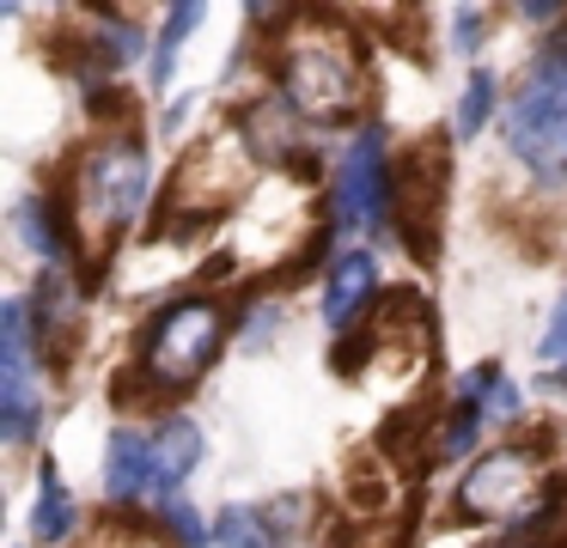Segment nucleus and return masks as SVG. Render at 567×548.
I'll return each mask as SVG.
<instances>
[{
  "label": "nucleus",
  "mask_w": 567,
  "mask_h": 548,
  "mask_svg": "<svg viewBox=\"0 0 567 548\" xmlns=\"http://www.w3.org/2000/svg\"><path fill=\"white\" fill-rule=\"evenodd\" d=\"M104 494L116 506H147V499H165L159 482V445L135 426H116L111 451H104Z\"/></svg>",
  "instance_id": "9b49d317"
},
{
  "label": "nucleus",
  "mask_w": 567,
  "mask_h": 548,
  "mask_svg": "<svg viewBox=\"0 0 567 548\" xmlns=\"http://www.w3.org/2000/svg\"><path fill=\"white\" fill-rule=\"evenodd\" d=\"M470 396L488 402L494 421H513V414H518V390L501 378V365H476V378H470Z\"/></svg>",
  "instance_id": "6ab92c4d"
},
{
  "label": "nucleus",
  "mask_w": 567,
  "mask_h": 548,
  "mask_svg": "<svg viewBox=\"0 0 567 548\" xmlns=\"http://www.w3.org/2000/svg\"><path fill=\"white\" fill-rule=\"evenodd\" d=\"M31 530H38L43 542H62V536L74 530V494H68V482L55 475V463H43V475H38V506H31Z\"/></svg>",
  "instance_id": "ddd939ff"
},
{
  "label": "nucleus",
  "mask_w": 567,
  "mask_h": 548,
  "mask_svg": "<svg viewBox=\"0 0 567 548\" xmlns=\"http://www.w3.org/2000/svg\"><path fill=\"white\" fill-rule=\"evenodd\" d=\"M226 348V304L208 292H189V299L165 304L147 329V348H141V372L153 390H189Z\"/></svg>",
  "instance_id": "7ed1b4c3"
},
{
  "label": "nucleus",
  "mask_w": 567,
  "mask_h": 548,
  "mask_svg": "<svg viewBox=\"0 0 567 548\" xmlns=\"http://www.w3.org/2000/svg\"><path fill=\"white\" fill-rule=\"evenodd\" d=\"M214 542L220 548H275V536L262 530V511L233 506V511H220V524H214Z\"/></svg>",
  "instance_id": "f3484780"
},
{
  "label": "nucleus",
  "mask_w": 567,
  "mask_h": 548,
  "mask_svg": "<svg viewBox=\"0 0 567 548\" xmlns=\"http://www.w3.org/2000/svg\"><path fill=\"white\" fill-rule=\"evenodd\" d=\"M537 482H543V463L537 451L525 445H501L488 457H476L464 469V487H457V511L464 518H525V506L537 499Z\"/></svg>",
  "instance_id": "0eeeda50"
},
{
  "label": "nucleus",
  "mask_w": 567,
  "mask_h": 548,
  "mask_svg": "<svg viewBox=\"0 0 567 548\" xmlns=\"http://www.w3.org/2000/svg\"><path fill=\"white\" fill-rule=\"evenodd\" d=\"M147 183H153V158L135 134L99 141L74 170V231L86 244V256H104L147 207Z\"/></svg>",
  "instance_id": "f257e3e1"
},
{
  "label": "nucleus",
  "mask_w": 567,
  "mask_h": 548,
  "mask_svg": "<svg viewBox=\"0 0 567 548\" xmlns=\"http://www.w3.org/2000/svg\"><path fill=\"white\" fill-rule=\"evenodd\" d=\"M506 146L537 177H567V43L543 55L530 85L506 110Z\"/></svg>",
  "instance_id": "20e7f679"
},
{
  "label": "nucleus",
  "mask_w": 567,
  "mask_h": 548,
  "mask_svg": "<svg viewBox=\"0 0 567 548\" xmlns=\"http://www.w3.org/2000/svg\"><path fill=\"white\" fill-rule=\"evenodd\" d=\"M372 287H379V268H372L367 250L342 256V262L330 268V287H323V323L336 329V335H354L360 329V311H367Z\"/></svg>",
  "instance_id": "f8f14e48"
},
{
  "label": "nucleus",
  "mask_w": 567,
  "mask_h": 548,
  "mask_svg": "<svg viewBox=\"0 0 567 548\" xmlns=\"http://www.w3.org/2000/svg\"><path fill=\"white\" fill-rule=\"evenodd\" d=\"M318 231L311 214V183L306 177H269L245 195V219H238V268H281L299 256V244Z\"/></svg>",
  "instance_id": "39448f33"
},
{
  "label": "nucleus",
  "mask_w": 567,
  "mask_h": 548,
  "mask_svg": "<svg viewBox=\"0 0 567 548\" xmlns=\"http://www.w3.org/2000/svg\"><path fill=\"white\" fill-rule=\"evenodd\" d=\"M391 214H396V231L409 238L415 256H433V226L445 214V146H415L403 153L391 177Z\"/></svg>",
  "instance_id": "1a4fd4ad"
},
{
  "label": "nucleus",
  "mask_w": 567,
  "mask_h": 548,
  "mask_svg": "<svg viewBox=\"0 0 567 548\" xmlns=\"http://www.w3.org/2000/svg\"><path fill=\"white\" fill-rule=\"evenodd\" d=\"M537 353H543V360H567V292L555 299V311H549V329L537 335Z\"/></svg>",
  "instance_id": "412c9836"
},
{
  "label": "nucleus",
  "mask_w": 567,
  "mask_h": 548,
  "mask_svg": "<svg viewBox=\"0 0 567 548\" xmlns=\"http://www.w3.org/2000/svg\"><path fill=\"white\" fill-rule=\"evenodd\" d=\"M245 170H250V134L245 128H214L208 141L177 165L172 207H196V219H214L220 207H233L238 195H245Z\"/></svg>",
  "instance_id": "423d86ee"
},
{
  "label": "nucleus",
  "mask_w": 567,
  "mask_h": 548,
  "mask_svg": "<svg viewBox=\"0 0 567 548\" xmlns=\"http://www.w3.org/2000/svg\"><path fill=\"white\" fill-rule=\"evenodd\" d=\"M488 110H494V73H470L464 104H457V134H482Z\"/></svg>",
  "instance_id": "aec40b11"
},
{
  "label": "nucleus",
  "mask_w": 567,
  "mask_h": 548,
  "mask_svg": "<svg viewBox=\"0 0 567 548\" xmlns=\"http://www.w3.org/2000/svg\"><path fill=\"white\" fill-rule=\"evenodd\" d=\"M165 518H172V530L184 536V542H196V548H202V542H208V536H214L208 524H202V511H189V506H165Z\"/></svg>",
  "instance_id": "5701e85b"
},
{
  "label": "nucleus",
  "mask_w": 567,
  "mask_h": 548,
  "mask_svg": "<svg viewBox=\"0 0 567 548\" xmlns=\"http://www.w3.org/2000/svg\"><path fill=\"white\" fill-rule=\"evenodd\" d=\"M342 548H396V530L391 524H367V530H354Z\"/></svg>",
  "instance_id": "b1692460"
},
{
  "label": "nucleus",
  "mask_w": 567,
  "mask_h": 548,
  "mask_svg": "<svg viewBox=\"0 0 567 548\" xmlns=\"http://www.w3.org/2000/svg\"><path fill=\"white\" fill-rule=\"evenodd\" d=\"M476 24H482V12L464 7V12H457V37H452V43H457V49H476V37H482Z\"/></svg>",
  "instance_id": "393cba45"
},
{
  "label": "nucleus",
  "mask_w": 567,
  "mask_h": 548,
  "mask_svg": "<svg viewBox=\"0 0 567 548\" xmlns=\"http://www.w3.org/2000/svg\"><path fill=\"white\" fill-rule=\"evenodd\" d=\"M153 445H159V482H165V499H172L177 482H184V475L202 463V433L189 421H172L159 438H153Z\"/></svg>",
  "instance_id": "2eb2a0df"
},
{
  "label": "nucleus",
  "mask_w": 567,
  "mask_h": 548,
  "mask_svg": "<svg viewBox=\"0 0 567 548\" xmlns=\"http://www.w3.org/2000/svg\"><path fill=\"white\" fill-rule=\"evenodd\" d=\"M19 238H25L31 250H38L43 262H50V268H62V262H68L62 219L50 214V201H43V195H25V201H19Z\"/></svg>",
  "instance_id": "4468645a"
},
{
  "label": "nucleus",
  "mask_w": 567,
  "mask_h": 548,
  "mask_svg": "<svg viewBox=\"0 0 567 548\" xmlns=\"http://www.w3.org/2000/svg\"><path fill=\"white\" fill-rule=\"evenodd\" d=\"M92 548H159V542H147L141 530H111V536H99Z\"/></svg>",
  "instance_id": "a878e982"
},
{
  "label": "nucleus",
  "mask_w": 567,
  "mask_h": 548,
  "mask_svg": "<svg viewBox=\"0 0 567 548\" xmlns=\"http://www.w3.org/2000/svg\"><path fill=\"white\" fill-rule=\"evenodd\" d=\"M476 426H482V414H476V402H457V414H452V426H445V438H440V451L452 457V451H464L470 438H476Z\"/></svg>",
  "instance_id": "4be33fe9"
},
{
  "label": "nucleus",
  "mask_w": 567,
  "mask_h": 548,
  "mask_svg": "<svg viewBox=\"0 0 567 548\" xmlns=\"http://www.w3.org/2000/svg\"><path fill=\"white\" fill-rule=\"evenodd\" d=\"M391 207V170H384V141L379 128H360L342 153V177H336V214L342 226L372 231Z\"/></svg>",
  "instance_id": "9d476101"
},
{
  "label": "nucleus",
  "mask_w": 567,
  "mask_h": 548,
  "mask_svg": "<svg viewBox=\"0 0 567 548\" xmlns=\"http://www.w3.org/2000/svg\"><path fill=\"white\" fill-rule=\"evenodd\" d=\"M38 378H31V304L25 299H7L0 311V433L7 445H25L38 433Z\"/></svg>",
  "instance_id": "6e6552de"
},
{
  "label": "nucleus",
  "mask_w": 567,
  "mask_h": 548,
  "mask_svg": "<svg viewBox=\"0 0 567 548\" xmlns=\"http://www.w3.org/2000/svg\"><path fill=\"white\" fill-rule=\"evenodd\" d=\"M38 317H43V341L50 335H62V353H68V341H74V292H68V275L62 268H50V275L38 280Z\"/></svg>",
  "instance_id": "dca6fc26"
},
{
  "label": "nucleus",
  "mask_w": 567,
  "mask_h": 548,
  "mask_svg": "<svg viewBox=\"0 0 567 548\" xmlns=\"http://www.w3.org/2000/svg\"><path fill=\"white\" fill-rule=\"evenodd\" d=\"M202 24V7H172L165 12V31H159V55H153V80H172V61L184 49V37Z\"/></svg>",
  "instance_id": "a211bd4d"
},
{
  "label": "nucleus",
  "mask_w": 567,
  "mask_h": 548,
  "mask_svg": "<svg viewBox=\"0 0 567 548\" xmlns=\"http://www.w3.org/2000/svg\"><path fill=\"white\" fill-rule=\"evenodd\" d=\"M360 55L354 37L330 19H299L281 43V85L287 104L306 122H336L360 104Z\"/></svg>",
  "instance_id": "f03ea898"
}]
</instances>
